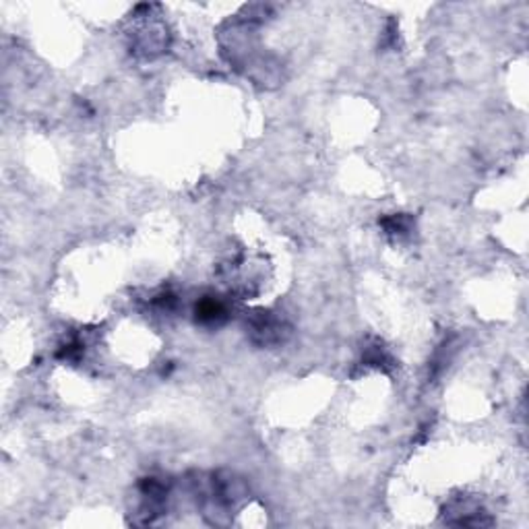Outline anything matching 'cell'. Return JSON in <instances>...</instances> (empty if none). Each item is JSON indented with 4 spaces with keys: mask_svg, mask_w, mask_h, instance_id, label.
I'll use <instances>...</instances> for the list:
<instances>
[{
    "mask_svg": "<svg viewBox=\"0 0 529 529\" xmlns=\"http://www.w3.org/2000/svg\"><path fill=\"white\" fill-rule=\"evenodd\" d=\"M251 331L255 335V341L263 344V346H273V344H281L283 341V333L285 327L279 318H275L269 312H261L259 316L253 318L251 323Z\"/></svg>",
    "mask_w": 529,
    "mask_h": 529,
    "instance_id": "6da1fadb",
    "label": "cell"
},
{
    "mask_svg": "<svg viewBox=\"0 0 529 529\" xmlns=\"http://www.w3.org/2000/svg\"><path fill=\"white\" fill-rule=\"evenodd\" d=\"M225 318V306L221 304L220 300H213V298H205L199 302L197 306V320L201 323H220Z\"/></svg>",
    "mask_w": 529,
    "mask_h": 529,
    "instance_id": "7a4b0ae2",
    "label": "cell"
},
{
    "mask_svg": "<svg viewBox=\"0 0 529 529\" xmlns=\"http://www.w3.org/2000/svg\"><path fill=\"white\" fill-rule=\"evenodd\" d=\"M409 223L411 221L407 220V218H403V216H393L389 220H383V225H385L387 234H395V236L407 234L409 232Z\"/></svg>",
    "mask_w": 529,
    "mask_h": 529,
    "instance_id": "3957f363",
    "label": "cell"
}]
</instances>
